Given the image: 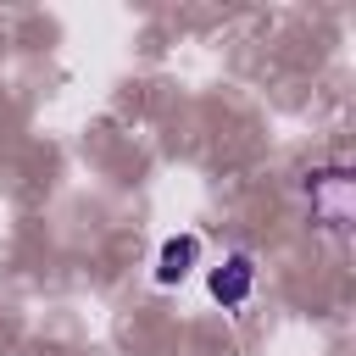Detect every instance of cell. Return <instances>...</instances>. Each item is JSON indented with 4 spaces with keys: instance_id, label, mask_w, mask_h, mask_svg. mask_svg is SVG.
I'll list each match as a JSON object with an SVG mask.
<instances>
[{
    "instance_id": "6da1fadb",
    "label": "cell",
    "mask_w": 356,
    "mask_h": 356,
    "mask_svg": "<svg viewBox=\"0 0 356 356\" xmlns=\"http://www.w3.org/2000/svg\"><path fill=\"white\" fill-rule=\"evenodd\" d=\"M250 289H256V261H250V256H228L222 267H211V300L245 306Z\"/></svg>"
},
{
    "instance_id": "7a4b0ae2",
    "label": "cell",
    "mask_w": 356,
    "mask_h": 356,
    "mask_svg": "<svg viewBox=\"0 0 356 356\" xmlns=\"http://www.w3.org/2000/svg\"><path fill=\"white\" fill-rule=\"evenodd\" d=\"M195 256H200V239H195V234H172V239L161 245V256H156V284H178V278L195 267Z\"/></svg>"
}]
</instances>
